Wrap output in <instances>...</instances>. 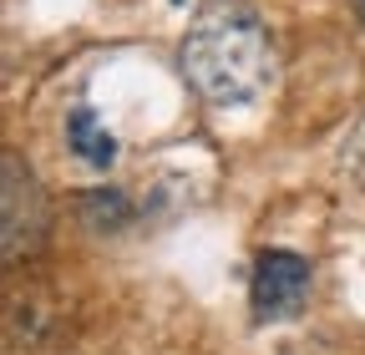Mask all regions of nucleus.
<instances>
[{"label":"nucleus","mask_w":365,"mask_h":355,"mask_svg":"<svg viewBox=\"0 0 365 355\" xmlns=\"http://www.w3.org/2000/svg\"><path fill=\"white\" fill-rule=\"evenodd\" d=\"M0 198H6V224H0V239H6V264H21L41 249L46 229H51V203H46L41 183H36V173L6 153L0 158Z\"/></svg>","instance_id":"obj_2"},{"label":"nucleus","mask_w":365,"mask_h":355,"mask_svg":"<svg viewBox=\"0 0 365 355\" xmlns=\"http://www.w3.org/2000/svg\"><path fill=\"white\" fill-rule=\"evenodd\" d=\"M182 81L208 107H249L279 71V46L249 6H208L178 46Z\"/></svg>","instance_id":"obj_1"},{"label":"nucleus","mask_w":365,"mask_h":355,"mask_svg":"<svg viewBox=\"0 0 365 355\" xmlns=\"http://www.w3.org/2000/svg\"><path fill=\"white\" fill-rule=\"evenodd\" d=\"M355 21H360V26H365V0H355Z\"/></svg>","instance_id":"obj_6"},{"label":"nucleus","mask_w":365,"mask_h":355,"mask_svg":"<svg viewBox=\"0 0 365 355\" xmlns=\"http://www.w3.org/2000/svg\"><path fill=\"white\" fill-rule=\"evenodd\" d=\"M66 138H71V148L91 163V168H107L112 163V153H117V143H112V132L91 117L86 107H76L71 112V122H66Z\"/></svg>","instance_id":"obj_4"},{"label":"nucleus","mask_w":365,"mask_h":355,"mask_svg":"<svg viewBox=\"0 0 365 355\" xmlns=\"http://www.w3.org/2000/svg\"><path fill=\"white\" fill-rule=\"evenodd\" d=\"M249 299H254V315L259 320H284L309 299V259L289 254V249H264L254 259V284H249Z\"/></svg>","instance_id":"obj_3"},{"label":"nucleus","mask_w":365,"mask_h":355,"mask_svg":"<svg viewBox=\"0 0 365 355\" xmlns=\"http://www.w3.org/2000/svg\"><path fill=\"white\" fill-rule=\"evenodd\" d=\"M345 163H350V173L365 183V117L350 127V143H345Z\"/></svg>","instance_id":"obj_5"}]
</instances>
